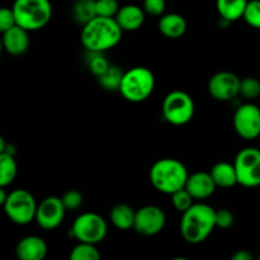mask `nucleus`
Here are the masks:
<instances>
[{
    "label": "nucleus",
    "instance_id": "1",
    "mask_svg": "<svg viewBox=\"0 0 260 260\" xmlns=\"http://www.w3.org/2000/svg\"><path fill=\"white\" fill-rule=\"evenodd\" d=\"M122 29L116 18L96 15L81 29V43L88 52H106L122 40Z\"/></svg>",
    "mask_w": 260,
    "mask_h": 260
},
{
    "label": "nucleus",
    "instance_id": "2",
    "mask_svg": "<svg viewBox=\"0 0 260 260\" xmlns=\"http://www.w3.org/2000/svg\"><path fill=\"white\" fill-rule=\"evenodd\" d=\"M216 228V211L206 203H193L182 213L180 234L187 243L197 245L207 240Z\"/></svg>",
    "mask_w": 260,
    "mask_h": 260
},
{
    "label": "nucleus",
    "instance_id": "3",
    "mask_svg": "<svg viewBox=\"0 0 260 260\" xmlns=\"http://www.w3.org/2000/svg\"><path fill=\"white\" fill-rule=\"evenodd\" d=\"M188 170L182 161L172 157L157 160L150 169L149 179L152 187L160 193L170 194L185 188Z\"/></svg>",
    "mask_w": 260,
    "mask_h": 260
},
{
    "label": "nucleus",
    "instance_id": "4",
    "mask_svg": "<svg viewBox=\"0 0 260 260\" xmlns=\"http://www.w3.org/2000/svg\"><path fill=\"white\" fill-rule=\"evenodd\" d=\"M12 9L17 24L28 32L42 29L52 18L50 0H15Z\"/></svg>",
    "mask_w": 260,
    "mask_h": 260
},
{
    "label": "nucleus",
    "instance_id": "5",
    "mask_svg": "<svg viewBox=\"0 0 260 260\" xmlns=\"http://www.w3.org/2000/svg\"><path fill=\"white\" fill-rule=\"evenodd\" d=\"M155 89V75L144 66H136L124 71L119 93L131 103H141L146 101Z\"/></svg>",
    "mask_w": 260,
    "mask_h": 260
},
{
    "label": "nucleus",
    "instance_id": "6",
    "mask_svg": "<svg viewBox=\"0 0 260 260\" xmlns=\"http://www.w3.org/2000/svg\"><path fill=\"white\" fill-rule=\"evenodd\" d=\"M37 202L27 189H15L8 194L7 201L3 203L5 215L15 225H28L36 218Z\"/></svg>",
    "mask_w": 260,
    "mask_h": 260
},
{
    "label": "nucleus",
    "instance_id": "7",
    "mask_svg": "<svg viewBox=\"0 0 260 260\" xmlns=\"http://www.w3.org/2000/svg\"><path fill=\"white\" fill-rule=\"evenodd\" d=\"M162 117L173 126H183L190 122L196 112L192 96L183 90H173L162 101Z\"/></svg>",
    "mask_w": 260,
    "mask_h": 260
},
{
    "label": "nucleus",
    "instance_id": "8",
    "mask_svg": "<svg viewBox=\"0 0 260 260\" xmlns=\"http://www.w3.org/2000/svg\"><path fill=\"white\" fill-rule=\"evenodd\" d=\"M108 233V225L101 215L94 212L81 213L71 226V236L79 243L99 244Z\"/></svg>",
    "mask_w": 260,
    "mask_h": 260
},
{
    "label": "nucleus",
    "instance_id": "9",
    "mask_svg": "<svg viewBox=\"0 0 260 260\" xmlns=\"http://www.w3.org/2000/svg\"><path fill=\"white\" fill-rule=\"evenodd\" d=\"M235 169L238 183L246 188L260 185V150L256 147H245L235 157Z\"/></svg>",
    "mask_w": 260,
    "mask_h": 260
},
{
    "label": "nucleus",
    "instance_id": "10",
    "mask_svg": "<svg viewBox=\"0 0 260 260\" xmlns=\"http://www.w3.org/2000/svg\"><path fill=\"white\" fill-rule=\"evenodd\" d=\"M234 128L244 140H255L260 136V108L253 103L239 107L234 114Z\"/></svg>",
    "mask_w": 260,
    "mask_h": 260
},
{
    "label": "nucleus",
    "instance_id": "11",
    "mask_svg": "<svg viewBox=\"0 0 260 260\" xmlns=\"http://www.w3.org/2000/svg\"><path fill=\"white\" fill-rule=\"evenodd\" d=\"M167 223L165 212L157 206H144L136 211L134 230L142 236H155L161 233Z\"/></svg>",
    "mask_w": 260,
    "mask_h": 260
},
{
    "label": "nucleus",
    "instance_id": "12",
    "mask_svg": "<svg viewBox=\"0 0 260 260\" xmlns=\"http://www.w3.org/2000/svg\"><path fill=\"white\" fill-rule=\"evenodd\" d=\"M240 81L236 74L231 71H220L211 76L208 81V93L213 99L229 102L240 94Z\"/></svg>",
    "mask_w": 260,
    "mask_h": 260
},
{
    "label": "nucleus",
    "instance_id": "13",
    "mask_svg": "<svg viewBox=\"0 0 260 260\" xmlns=\"http://www.w3.org/2000/svg\"><path fill=\"white\" fill-rule=\"evenodd\" d=\"M66 208L62 200L55 196L45 198L37 206L35 221L43 230H53L62 223Z\"/></svg>",
    "mask_w": 260,
    "mask_h": 260
},
{
    "label": "nucleus",
    "instance_id": "14",
    "mask_svg": "<svg viewBox=\"0 0 260 260\" xmlns=\"http://www.w3.org/2000/svg\"><path fill=\"white\" fill-rule=\"evenodd\" d=\"M47 244L40 236H25L15 248L17 258L20 260H43L47 255Z\"/></svg>",
    "mask_w": 260,
    "mask_h": 260
},
{
    "label": "nucleus",
    "instance_id": "15",
    "mask_svg": "<svg viewBox=\"0 0 260 260\" xmlns=\"http://www.w3.org/2000/svg\"><path fill=\"white\" fill-rule=\"evenodd\" d=\"M216 185L215 180L211 177L210 173L197 172L188 177L185 183V189L193 196L194 200H206L210 198L215 193Z\"/></svg>",
    "mask_w": 260,
    "mask_h": 260
},
{
    "label": "nucleus",
    "instance_id": "16",
    "mask_svg": "<svg viewBox=\"0 0 260 260\" xmlns=\"http://www.w3.org/2000/svg\"><path fill=\"white\" fill-rule=\"evenodd\" d=\"M3 47L9 55L13 56H20L27 52L29 47L28 30L17 24L3 32Z\"/></svg>",
    "mask_w": 260,
    "mask_h": 260
},
{
    "label": "nucleus",
    "instance_id": "17",
    "mask_svg": "<svg viewBox=\"0 0 260 260\" xmlns=\"http://www.w3.org/2000/svg\"><path fill=\"white\" fill-rule=\"evenodd\" d=\"M145 10L144 8L135 4H127L119 8L116 18L119 27L127 32L137 30L142 27L145 22Z\"/></svg>",
    "mask_w": 260,
    "mask_h": 260
},
{
    "label": "nucleus",
    "instance_id": "18",
    "mask_svg": "<svg viewBox=\"0 0 260 260\" xmlns=\"http://www.w3.org/2000/svg\"><path fill=\"white\" fill-rule=\"evenodd\" d=\"M159 30L170 40H178L187 32V20L178 13L162 14L159 19Z\"/></svg>",
    "mask_w": 260,
    "mask_h": 260
},
{
    "label": "nucleus",
    "instance_id": "19",
    "mask_svg": "<svg viewBox=\"0 0 260 260\" xmlns=\"http://www.w3.org/2000/svg\"><path fill=\"white\" fill-rule=\"evenodd\" d=\"M210 174L213 178L217 187L231 188L234 185L239 184L235 165L230 164V162H217V164H215L211 168Z\"/></svg>",
    "mask_w": 260,
    "mask_h": 260
},
{
    "label": "nucleus",
    "instance_id": "20",
    "mask_svg": "<svg viewBox=\"0 0 260 260\" xmlns=\"http://www.w3.org/2000/svg\"><path fill=\"white\" fill-rule=\"evenodd\" d=\"M249 0H217L216 7L220 17L226 22H235L244 17Z\"/></svg>",
    "mask_w": 260,
    "mask_h": 260
},
{
    "label": "nucleus",
    "instance_id": "21",
    "mask_svg": "<svg viewBox=\"0 0 260 260\" xmlns=\"http://www.w3.org/2000/svg\"><path fill=\"white\" fill-rule=\"evenodd\" d=\"M109 217L114 228L118 230H129V229H134L136 211L131 206L119 203L112 208Z\"/></svg>",
    "mask_w": 260,
    "mask_h": 260
},
{
    "label": "nucleus",
    "instance_id": "22",
    "mask_svg": "<svg viewBox=\"0 0 260 260\" xmlns=\"http://www.w3.org/2000/svg\"><path fill=\"white\" fill-rule=\"evenodd\" d=\"M18 174L17 161L14 155L0 152V187H8L14 182Z\"/></svg>",
    "mask_w": 260,
    "mask_h": 260
},
{
    "label": "nucleus",
    "instance_id": "23",
    "mask_svg": "<svg viewBox=\"0 0 260 260\" xmlns=\"http://www.w3.org/2000/svg\"><path fill=\"white\" fill-rule=\"evenodd\" d=\"M74 18L78 23L85 24L96 17L95 0H78L73 8Z\"/></svg>",
    "mask_w": 260,
    "mask_h": 260
},
{
    "label": "nucleus",
    "instance_id": "24",
    "mask_svg": "<svg viewBox=\"0 0 260 260\" xmlns=\"http://www.w3.org/2000/svg\"><path fill=\"white\" fill-rule=\"evenodd\" d=\"M123 71L118 66H109L108 70L101 76H98V81L104 89L107 90H119L122 78H123Z\"/></svg>",
    "mask_w": 260,
    "mask_h": 260
},
{
    "label": "nucleus",
    "instance_id": "25",
    "mask_svg": "<svg viewBox=\"0 0 260 260\" xmlns=\"http://www.w3.org/2000/svg\"><path fill=\"white\" fill-rule=\"evenodd\" d=\"M70 260H99L101 253L95 244L79 243L73 248L70 253Z\"/></svg>",
    "mask_w": 260,
    "mask_h": 260
},
{
    "label": "nucleus",
    "instance_id": "26",
    "mask_svg": "<svg viewBox=\"0 0 260 260\" xmlns=\"http://www.w3.org/2000/svg\"><path fill=\"white\" fill-rule=\"evenodd\" d=\"M193 201H194V198H193V196L185 188L177 190V192L172 194L173 207L180 213H184L185 211L189 210L193 206V203H194Z\"/></svg>",
    "mask_w": 260,
    "mask_h": 260
},
{
    "label": "nucleus",
    "instance_id": "27",
    "mask_svg": "<svg viewBox=\"0 0 260 260\" xmlns=\"http://www.w3.org/2000/svg\"><path fill=\"white\" fill-rule=\"evenodd\" d=\"M240 95L245 99H256L260 95V80L253 76L241 79L240 81Z\"/></svg>",
    "mask_w": 260,
    "mask_h": 260
},
{
    "label": "nucleus",
    "instance_id": "28",
    "mask_svg": "<svg viewBox=\"0 0 260 260\" xmlns=\"http://www.w3.org/2000/svg\"><path fill=\"white\" fill-rule=\"evenodd\" d=\"M104 52H89L88 66L91 73L98 78L109 69V62L103 56Z\"/></svg>",
    "mask_w": 260,
    "mask_h": 260
},
{
    "label": "nucleus",
    "instance_id": "29",
    "mask_svg": "<svg viewBox=\"0 0 260 260\" xmlns=\"http://www.w3.org/2000/svg\"><path fill=\"white\" fill-rule=\"evenodd\" d=\"M243 18L251 28L260 29V0H249Z\"/></svg>",
    "mask_w": 260,
    "mask_h": 260
},
{
    "label": "nucleus",
    "instance_id": "30",
    "mask_svg": "<svg viewBox=\"0 0 260 260\" xmlns=\"http://www.w3.org/2000/svg\"><path fill=\"white\" fill-rule=\"evenodd\" d=\"M95 8L96 15L114 18L121 7L117 0H95Z\"/></svg>",
    "mask_w": 260,
    "mask_h": 260
},
{
    "label": "nucleus",
    "instance_id": "31",
    "mask_svg": "<svg viewBox=\"0 0 260 260\" xmlns=\"http://www.w3.org/2000/svg\"><path fill=\"white\" fill-rule=\"evenodd\" d=\"M61 200H62V203L63 206H65L66 211H76L78 208L81 207V205H83L84 197L79 190L71 189L68 190V192L61 197Z\"/></svg>",
    "mask_w": 260,
    "mask_h": 260
},
{
    "label": "nucleus",
    "instance_id": "32",
    "mask_svg": "<svg viewBox=\"0 0 260 260\" xmlns=\"http://www.w3.org/2000/svg\"><path fill=\"white\" fill-rule=\"evenodd\" d=\"M144 8L145 13L152 17H160L164 14L165 8H167V3L165 0H144Z\"/></svg>",
    "mask_w": 260,
    "mask_h": 260
},
{
    "label": "nucleus",
    "instance_id": "33",
    "mask_svg": "<svg viewBox=\"0 0 260 260\" xmlns=\"http://www.w3.org/2000/svg\"><path fill=\"white\" fill-rule=\"evenodd\" d=\"M234 221H235V216L230 210L221 208L216 211V228L229 229L234 225Z\"/></svg>",
    "mask_w": 260,
    "mask_h": 260
},
{
    "label": "nucleus",
    "instance_id": "34",
    "mask_svg": "<svg viewBox=\"0 0 260 260\" xmlns=\"http://www.w3.org/2000/svg\"><path fill=\"white\" fill-rule=\"evenodd\" d=\"M14 25H17V20H15L12 8H2L0 9V30L5 32Z\"/></svg>",
    "mask_w": 260,
    "mask_h": 260
},
{
    "label": "nucleus",
    "instance_id": "35",
    "mask_svg": "<svg viewBox=\"0 0 260 260\" xmlns=\"http://www.w3.org/2000/svg\"><path fill=\"white\" fill-rule=\"evenodd\" d=\"M233 260H253V255L248 250H239L231 256Z\"/></svg>",
    "mask_w": 260,
    "mask_h": 260
},
{
    "label": "nucleus",
    "instance_id": "36",
    "mask_svg": "<svg viewBox=\"0 0 260 260\" xmlns=\"http://www.w3.org/2000/svg\"><path fill=\"white\" fill-rule=\"evenodd\" d=\"M259 259H260V254H259Z\"/></svg>",
    "mask_w": 260,
    "mask_h": 260
}]
</instances>
